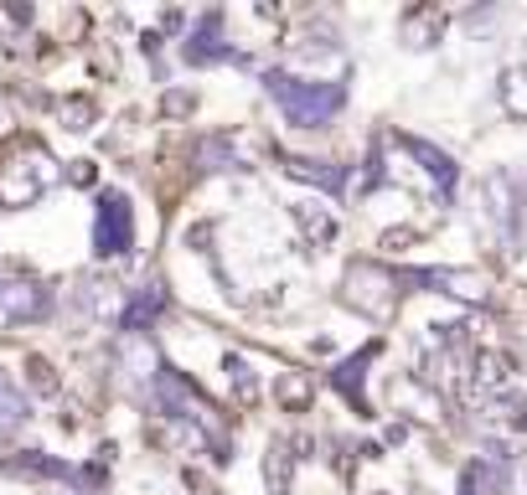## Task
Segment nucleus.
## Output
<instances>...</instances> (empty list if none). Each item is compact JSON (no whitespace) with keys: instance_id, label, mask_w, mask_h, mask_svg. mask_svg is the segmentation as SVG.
Here are the masks:
<instances>
[{"instance_id":"f257e3e1","label":"nucleus","mask_w":527,"mask_h":495,"mask_svg":"<svg viewBox=\"0 0 527 495\" xmlns=\"http://www.w3.org/2000/svg\"><path fill=\"white\" fill-rule=\"evenodd\" d=\"M269 88L285 99V109H290L300 124H321L341 103V88H321V93H311V88H295L290 78H269Z\"/></svg>"}]
</instances>
